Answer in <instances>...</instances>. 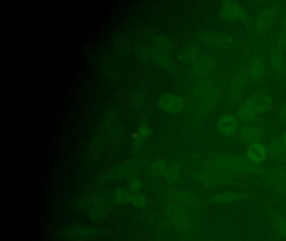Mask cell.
Masks as SVG:
<instances>
[{"label": "cell", "mask_w": 286, "mask_h": 241, "mask_svg": "<svg viewBox=\"0 0 286 241\" xmlns=\"http://www.w3.org/2000/svg\"><path fill=\"white\" fill-rule=\"evenodd\" d=\"M249 74H251L254 77L259 78L263 75V66L260 62H253L250 66V71H247Z\"/></svg>", "instance_id": "cell-18"}, {"label": "cell", "mask_w": 286, "mask_h": 241, "mask_svg": "<svg viewBox=\"0 0 286 241\" xmlns=\"http://www.w3.org/2000/svg\"><path fill=\"white\" fill-rule=\"evenodd\" d=\"M278 49L283 50H286V30H282L278 35L277 39Z\"/></svg>", "instance_id": "cell-21"}, {"label": "cell", "mask_w": 286, "mask_h": 241, "mask_svg": "<svg viewBox=\"0 0 286 241\" xmlns=\"http://www.w3.org/2000/svg\"><path fill=\"white\" fill-rule=\"evenodd\" d=\"M62 236L67 240L88 241L95 238L97 232L89 227L69 226L62 230Z\"/></svg>", "instance_id": "cell-3"}, {"label": "cell", "mask_w": 286, "mask_h": 241, "mask_svg": "<svg viewBox=\"0 0 286 241\" xmlns=\"http://www.w3.org/2000/svg\"><path fill=\"white\" fill-rule=\"evenodd\" d=\"M247 71L239 72L233 78L228 90V96L231 100H238L243 96L247 87Z\"/></svg>", "instance_id": "cell-5"}, {"label": "cell", "mask_w": 286, "mask_h": 241, "mask_svg": "<svg viewBox=\"0 0 286 241\" xmlns=\"http://www.w3.org/2000/svg\"><path fill=\"white\" fill-rule=\"evenodd\" d=\"M210 165L223 169L229 173H251L255 168L249 160L238 156H222L210 162Z\"/></svg>", "instance_id": "cell-1"}, {"label": "cell", "mask_w": 286, "mask_h": 241, "mask_svg": "<svg viewBox=\"0 0 286 241\" xmlns=\"http://www.w3.org/2000/svg\"><path fill=\"white\" fill-rule=\"evenodd\" d=\"M202 103L205 106L213 107L215 106L218 100V92L216 87L212 83L204 84L201 88Z\"/></svg>", "instance_id": "cell-12"}, {"label": "cell", "mask_w": 286, "mask_h": 241, "mask_svg": "<svg viewBox=\"0 0 286 241\" xmlns=\"http://www.w3.org/2000/svg\"><path fill=\"white\" fill-rule=\"evenodd\" d=\"M259 114L268 112L273 107V98L267 94H256L250 99Z\"/></svg>", "instance_id": "cell-11"}, {"label": "cell", "mask_w": 286, "mask_h": 241, "mask_svg": "<svg viewBox=\"0 0 286 241\" xmlns=\"http://www.w3.org/2000/svg\"><path fill=\"white\" fill-rule=\"evenodd\" d=\"M243 198V193L238 192H222L213 196L211 202L215 205H228L240 201Z\"/></svg>", "instance_id": "cell-10"}, {"label": "cell", "mask_w": 286, "mask_h": 241, "mask_svg": "<svg viewBox=\"0 0 286 241\" xmlns=\"http://www.w3.org/2000/svg\"><path fill=\"white\" fill-rule=\"evenodd\" d=\"M276 16H277V14L275 9H269L264 10L259 15V18L257 21V27L259 28V30H268L275 22Z\"/></svg>", "instance_id": "cell-13"}, {"label": "cell", "mask_w": 286, "mask_h": 241, "mask_svg": "<svg viewBox=\"0 0 286 241\" xmlns=\"http://www.w3.org/2000/svg\"><path fill=\"white\" fill-rule=\"evenodd\" d=\"M238 128V120L232 114H225L218 120V131L224 136H233L235 134Z\"/></svg>", "instance_id": "cell-8"}, {"label": "cell", "mask_w": 286, "mask_h": 241, "mask_svg": "<svg viewBox=\"0 0 286 241\" xmlns=\"http://www.w3.org/2000/svg\"><path fill=\"white\" fill-rule=\"evenodd\" d=\"M173 199L175 200V205L181 206L188 210H197L201 206V200L199 198H197L192 193H175Z\"/></svg>", "instance_id": "cell-7"}, {"label": "cell", "mask_w": 286, "mask_h": 241, "mask_svg": "<svg viewBox=\"0 0 286 241\" xmlns=\"http://www.w3.org/2000/svg\"><path fill=\"white\" fill-rule=\"evenodd\" d=\"M213 68V61L211 58H204L197 65V71L200 75H206Z\"/></svg>", "instance_id": "cell-16"}, {"label": "cell", "mask_w": 286, "mask_h": 241, "mask_svg": "<svg viewBox=\"0 0 286 241\" xmlns=\"http://www.w3.org/2000/svg\"><path fill=\"white\" fill-rule=\"evenodd\" d=\"M245 15L244 9L235 2H225L221 8V16L226 21H236Z\"/></svg>", "instance_id": "cell-6"}, {"label": "cell", "mask_w": 286, "mask_h": 241, "mask_svg": "<svg viewBox=\"0 0 286 241\" xmlns=\"http://www.w3.org/2000/svg\"><path fill=\"white\" fill-rule=\"evenodd\" d=\"M258 115H259V114L258 113L256 108L254 107L250 100L247 101V103L241 107L240 111H239V116L243 120H252Z\"/></svg>", "instance_id": "cell-15"}, {"label": "cell", "mask_w": 286, "mask_h": 241, "mask_svg": "<svg viewBox=\"0 0 286 241\" xmlns=\"http://www.w3.org/2000/svg\"><path fill=\"white\" fill-rule=\"evenodd\" d=\"M233 173L209 164L207 168L202 169L198 173V178L204 185L209 187L226 185L233 179Z\"/></svg>", "instance_id": "cell-2"}, {"label": "cell", "mask_w": 286, "mask_h": 241, "mask_svg": "<svg viewBox=\"0 0 286 241\" xmlns=\"http://www.w3.org/2000/svg\"><path fill=\"white\" fill-rule=\"evenodd\" d=\"M115 199L120 204H127L130 202L131 195L128 193L124 191H119L115 195Z\"/></svg>", "instance_id": "cell-20"}, {"label": "cell", "mask_w": 286, "mask_h": 241, "mask_svg": "<svg viewBox=\"0 0 286 241\" xmlns=\"http://www.w3.org/2000/svg\"><path fill=\"white\" fill-rule=\"evenodd\" d=\"M241 135L243 138L247 140V142L257 143V141L263 136V132L261 131L260 128L255 126H247L243 128Z\"/></svg>", "instance_id": "cell-14"}, {"label": "cell", "mask_w": 286, "mask_h": 241, "mask_svg": "<svg viewBox=\"0 0 286 241\" xmlns=\"http://www.w3.org/2000/svg\"><path fill=\"white\" fill-rule=\"evenodd\" d=\"M280 115H281L282 118L286 120V106L284 107V108L281 110V112H280Z\"/></svg>", "instance_id": "cell-23"}, {"label": "cell", "mask_w": 286, "mask_h": 241, "mask_svg": "<svg viewBox=\"0 0 286 241\" xmlns=\"http://www.w3.org/2000/svg\"><path fill=\"white\" fill-rule=\"evenodd\" d=\"M130 202L133 203L134 205L137 207H143L145 205V199L140 194H134L133 196H131Z\"/></svg>", "instance_id": "cell-22"}, {"label": "cell", "mask_w": 286, "mask_h": 241, "mask_svg": "<svg viewBox=\"0 0 286 241\" xmlns=\"http://www.w3.org/2000/svg\"><path fill=\"white\" fill-rule=\"evenodd\" d=\"M169 214L171 220L180 230H188L193 226V217L188 213V209L174 205L170 208Z\"/></svg>", "instance_id": "cell-4"}, {"label": "cell", "mask_w": 286, "mask_h": 241, "mask_svg": "<svg viewBox=\"0 0 286 241\" xmlns=\"http://www.w3.org/2000/svg\"><path fill=\"white\" fill-rule=\"evenodd\" d=\"M273 222L279 234L286 238V218L281 215H275L273 218Z\"/></svg>", "instance_id": "cell-17"}, {"label": "cell", "mask_w": 286, "mask_h": 241, "mask_svg": "<svg viewBox=\"0 0 286 241\" xmlns=\"http://www.w3.org/2000/svg\"><path fill=\"white\" fill-rule=\"evenodd\" d=\"M284 70L285 71L286 70V55H284Z\"/></svg>", "instance_id": "cell-24"}, {"label": "cell", "mask_w": 286, "mask_h": 241, "mask_svg": "<svg viewBox=\"0 0 286 241\" xmlns=\"http://www.w3.org/2000/svg\"><path fill=\"white\" fill-rule=\"evenodd\" d=\"M283 142H284V146L286 147V132L284 133V137H283Z\"/></svg>", "instance_id": "cell-25"}, {"label": "cell", "mask_w": 286, "mask_h": 241, "mask_svg": "<svg viewBox=\"0 0 286 241\" xmlns=\"http://www.w3.org/2000/svg\"><path fill=\"white\" fill-rule=\"evenodd\" d=\"M267 157V148L259 142L253 143L247 149L246 157L253 164L263 163Z\"/></svg>", "instance_id": "cell-9"}, {"label": "cell", "mask_w": 286, "mask_h": 241, "mask_svg": "<svg viewBox=\"0 0 286 241\" xmlns=\"http://www.w3.org/2000/svg\"><path fill=\"white\" fill-rule=\"evenodd\" d=\"M284 29L286 30V19L284 21Z\"/></svg>", "instance_id": "cell-26"}, {"label": "cell", "mask_w": 286, "mask_h": 241, "mask_svg": "<svg viewBox=\"0 0 286 241\" xmlns=\"http://www.w3.org/2000/svg\"><path fill=\"white\" fill-rule=\"evenodd\" d=\"M179 178V169L177 167H172L166 173V179L170 183L177 182Z\"/></svg>", "instance_id": "cell-19"}]
</instances>
